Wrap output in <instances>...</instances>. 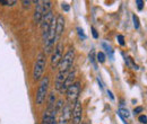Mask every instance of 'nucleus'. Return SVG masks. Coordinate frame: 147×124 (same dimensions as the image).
Listing matches in <instances>:
<instances>
[{
    "label": "nucleus",
    "instance_id": "2",
    "mask_svg": "<svg viewBox=\"0 0 147 124\" xmlns=\"http://www.w3.org/2000/svg\"><path fill=\"white\" fill-rule=\"evenodd\" d=\"M74 60H75V50L74 48H70L61 59V62L59 64V72H69L74 64Z\"/></svg>",
    "mask_w": 147,
    "mask_h": 124
},
{
    "label": "nucleus",
    "instance_id": "4",
    "mask_svg": "<svg viewBox=\"0 0 147 124\" xmlns=\"http://www.w3.org/2000/svg\"><path fill=\"white\" fill-rule=\"evenodd\" d=\"M53 15H52V11H49L48 14H45L42 20H41V28H42V37H43V41L45 43L47 38H48V33H49V28L51 26V23L53 20Z\"/></svg>",
    "mask_w": 147,
    "mask_h": 124
},
{
    "label": "nucleus",
    "instance_id": "33",
    "mask_svg": "<svg viewBox=\"0 0 147 124\" xmlns=\"http://www.w3.org/2000/svg\"><path fill=\"white\" fill-rule=\"evenodd\" d=\"M70 124H74V123H73V122H71V123H70Z\"/></svg>",
    "mask_w": 147,
    "mask_h": 124
},
{
    "label": "nucleus",
    "instance_id": "18",
    "mask_svg": "<svg viewBox=\"0 0 147 124\" xmlns=\"http://www.w3.org/2000/svg\"><path fill=\"white\" fill-rule=\"evenodd\" d=\"M17 1L15 0H0V5H3V6H14Z\"/></svg>",
    "mask_w": 147,
    "mask_h": 124
},
{
    "label": "nucleus",
    "instance_id": "30",
    "mask_svg": "<svg viewBox=\"0 0 147 124\" xmlns=\"http://www.w3.org/2000/svg\"><path fill=\"white\" fill-rule=\"evenodd\" d=\"M108 94H109V95H110L111 99H114V97H113V95H112V92H111L110 90H108Z\"/></svg>",
    "mask_w": 147,
    "mask_h": 124
},
{
    "label": "nucleus",
    "instance_id": "22",
    "mask_svg": "<svg viewBox=\"0 0 147 124\" xmlns=\"http://www.w3.org/2000/svg\"><path fill=\"white\" fill-rule=\"evenodd\" d=\"M138 120H139V122H140V123H143V124L147 123V117L145 116V115H140Z\"/></svg>",
    "mask_w": 147,
    "mask_h": 124
},
{
    "label": "nucleus",
    "instance_id": "17",
    "mask_svg": "<svg viewBox=\"0 0 147 124\" xmlns=\"http://www.w3.org/2000/svg\"><path fill=\"white\" fill-rule=\"evenodd\" d=\"M102 46L105 49V51L108 52V54L110 55V58L112 59V58H113V50H112V48H111V46H109L107 43H103V44H102Z\"/></svg>",
    "mask_w": 147,
    "mask_h": 124
},
{
    "label": "nucleus",
    "instance_id": "15",
    "mask_svg": "<svg viewBox=\"0 0 147 124\" xmlns=\"http://www.w3.org/2000/svg\"><path fill=\"white\" fill-rule=\"evenodd\" d=\"M51 1H42V10H43V16L51 11Z\"/></svg>",
    "mask_w": 147,
    "mask_h": 124
},
{
    "label": "nucleus",
    "instance_id": "16",
    "mask_svg": "<svg viewBox=\"0 0 147 124\" xmlns=\"http://www.w3.org/2000/svg\"><path fill=\"white\" fill-rule=\"evenodd\" d=\"M119 115H120L122 119H129V116H130L129 111L127 108H120V109H119Z\"/></svg>",
    "mask_w": 147,
    "mask_h": 124
},
{
    "label": "nucleus",
    "instance_id": "28",
    "mask_svg": "<svg viewBox=\"0 0 147 124\" xmlns=\"http://www.w3.org/2000/svg\"><path fill=\"white\" fill-rule=\"evenodd\" d=\"M78 34H79V36H80V37H83V38H86V36H85V34L83 33V29L78 28Z\"/></svg>",
    "mask_w": 147,
    "mask_h": 124
},
{
    "label": "nucleus",
    "instance_id": "21",
    "mask_svg": "<svg viewBox=\"0 0 147 124\" xmlns=\"http://www.w3.org/2000/svg\"><path fill=\"white\" fill-rule=\"evenodd\" d=\"M132 20H134V26H135V28L138 29V28H139V19H138V17H137L136 15H132Z\"/></svg>",
    "mask_w": 147,
    "mask_h": 124
},
{
    "label": "nucleus",
    "instance_id": "11",
    "mask_svg": "<svg viewBox=\"0 0 147 124\" xmlns=\"http://www.w3.org/2000/svg\"><path fill=\"white\" fill-rule=\"evenodd\" d=\"M36 3V8L34 11V21L35 24H41V20L43 17V10H42V1H34Z\"/></svg>",
    "mask_w": 147,
    "mask_h": 124
},
{
    "label": "nucleus",
    "instance_id": "23",
    "mask_svg": "<svg viewBox=\"0 0 147 124\" xmlns=\"http://www.w3.org/2000/svg\"><path fill=\"white\" fill-rule=\"evenodd\" d=\"M140 112H143V107H142V106L136 107V108L134 109V114H135V115H136V114H139Z\"/></svg>",
    "mask_w": 147,
    "mask_h": 124
},
{
    "label": "nucleus",
    "instance_id": "7",
    "mask_svg": "<svg viewBox=\"0 0 147 124\" xmlns=\"http://www.w3.org/2000/svg\"><path fill=\"white\" fill-rule=\"evenodd\" d=\"M82 115H83V106L80 104V102L77 99L74 104L73 108V114H71V122L74 124H80L82 121Z\"/></svg>",
    "mask_w": 147,
    "mask_h": 124
},
{
    "label": "nucleus",
    "instance_id": "10",
    "mask_svg": "<svg viewBox=\"0 0 147 124\" xmlns=\"http://www.w3.org/2000/svg\"><path fill=\"white\" fill-rule=\"evenodd\" d=\"M75 77H76V70H75V69H74V70H70V72L68 73L66 80L63 81V84H62V86H61V88H60L59 91H60V92H66L67 89L69 88V87L74 84Z\"/></svg>",
    "mask_w": 147,
    "mask_h": 124
},
{
    "label": "nucleus",
    "instance_id": "31",
    "mask_svg": "<svg viewBox=\"0 0 147 124\" xmlns=\"http://www.w3.org/2000/svg\"><path fill=\"white\" fill-rule=\"evenodd\" d=\"M52 124H58V122H57L55 120H53V122H52Z\"/></svg>",
    "mask_w": 147,
    "mask_h": 124
},
{
    "label": "nucleus",
    "instance_id": "12",
    "mask_svg": "<svg viewBox=\"0 0 147 124\" xmlns=\"http://www.w3.org/2000/svg\"><path fill=\"white\" fill-rule=\"evenodd\" d=\"M53 120H55V114L53 111L47 109L42 116V124H52Z\"/></svg>",
    "mask_w": 147,
    "mask_h": 124
},
{
    "label": "nucleus",
    "instance_id": "24",
    "mask_svg": "<svg viewBox=\"0 0 147 124\" xmlns=\"http://www.w3.org/2000/svg\"><path fill=\"white\" fill-rule=\"evenodd\" d=\"M61 8H62L65 11H69V9H70V7H69L68 3H62V5H61Z\"/></svg>",
    "mask_w": 147,
    "mask_h": 124
},
{
    "label": "nucleus",
    "instance_id": "1",
    "mask_svg": "<svg viewBox=\"0 0 147 124\" xmlns=\"http://www.w3.org/2000/svg\"><path fill=\"white\" fill-rule=\"evenodd\" d=\"M49 85H50V78L48 76L43 77L40 81L38 88L36 91V97H35V102L37 105H42L45 101L47 94H48V89H49Z\"/></svg>",
    "mask_w": 147,
    "mask_h": 124
},
{
    "label": "nucleus",
    "instance_id": "8",
    "mask_svg": "<svg viewBox=\"0 0 147 124\" xmlns=\"http://www.w3.org/2000/svg\"><path fill=\"white\" fill-rule=\"evenodd\" d=\"M71 114H73V109L70 104H66L62 107L61 113H60V117H59V123L60 124H67L71 120Z\"/></svg>",
    "mask_w": 147,
    "mask_h": 124
},
{
    "label": "nucleus",
    "instance_id": "5",
    "mask_svg": "<svg viewBox=\"0 0 147 124\" xmlns=\"http://www.w3.org/2000/svg\"><path fill=\"white\" fill-rule=\"evenodd\" d=\"M62 59V43H59L55 49V52L51 56V68L55 70V68L59 67Z\"/></svg>",
    "mask_w": 147,
    "mask_h": 124
},
{
    "label": "nucleus",
    "instance_id": "6",
    "mask_svg": "<svg viewBox=\"0 0 147 124\" xmlns=\"http://www.w3.org/2000/svg\"><path fill=\"white\" fill-rule=\"evenodd\" d=\"M79 91H80V84H79L78 81L74 82L73 85L67 89L66 94H67V98H68V101H69L70 103H73V102L75 103V102L77 101L78 95H79Z\"/></svg>",
    "mask_w": 147,
    "mask_h": 124
},
{
    "label": "nucleus",
    "instance_id": "20",
    "mask_svg": "<svg viewBox=\"0 0 147 124\" xmlns=\"http://www.w3.org/2000/svg\"><path fill=\"white\" fill-rule=\"evenodd\" d=\"M94 54H95V52H94V50H92V51H91V53H90V61L93 63L94 68H95V69H97V68H96V63H95V56H94Z\"/></svg>",
    "mask_w": 147,
    "mask_h": 124
},
{
    "label": "nucleus",
    "instance_id": "26",
    "mask_svg": "<svg viewBox=\"0 0 147 124\" xmlns=\"http://www.w3.org/2000/svg\"><path fill=\"white\" fill-rule=\"evenodd\" d=\"M31 3H32L31 1H26V0H24V1H23V6H24V8H28Z\"/></svg>",
    "mask_w": 147,
    "mask_h": 124
},
{
    "label": "nucleus",
    "instance_id": "29",
    "mask_svg": "<svg viewBox=\"0 0 147 124\" xmlns=\"http://www.w3.org/2000/svg\"><path fill=\"white\" fill-rule=\"evenodd\" d=\"M92 33H93V36H94L95 38H97V37H98V35H97V32H96V29H95L94 27H92Z\"/></svg>",
    "mask_w": 147,
    "mask_h": 124
},
{
    "label": "nucleus",
    "instance_id": "14",
    "mask_svg": "<svg viewBox=\"0 0 147 124\" xmlns=\"http://www.w3.org/2000/svg\"><path fill=\"white\" fill-rule=\"evenodd\" d=\"M55 92H51L50 96H49V99H48V107H47V109H49V111H53V112H55Z\"/></svg>",
    "mask_w": 147,
    "mask_h": 124
},
{
    "label": "nucleus",
    "instance_id": "9",
    "mask_svg": "<svg viewBox=\"0 0 147 124\" xmlns=\"http://www.w3.org/2000/svg\"><path fill=\"white\" fill-rule=\"evenodd\" d=\"M63 29H65V18L63 16L59 15L55 18V42L60 40L63 33Z\"/></svg>",
    "mask_w": 147,
    "mask_h": 124
},
{
    "label": "nucleus",
    "instance_id": "19",
    "mask_svg": "<svg viewBox=\"0 0 147 124\" xmlns=\"http://www.w3.org/2000/svg\"><path fill=\"white\" fill-rule=\"evenodd\" d=\"M97 61L100 63H104L105 62V54L103 53V52H98L97 53Z\"/></svg>",
    "mask_w": 147,
    "mask_h": 124
},
{
    "label": "nucleus",
    "instance_id": "27",
    "mask_svg": "<svg viewBox=\"0 0 147 124\" xmlns=\"http://www.w3.org/2000/svg\"><path fill=\"white\" fill-rule=\"evenodd\" d=\"M118 40H119V43H120L121 45H125V42H123V36L118 35Z\"/></svg>",
    "mask_w": 147,
    "mask_h": 124
},
{
    "label": "nucleus",
    "instance_id": "3",
    "mask_svg": "<svg viewBox=\"0 0 147 124\" xmlns=\"http://www.w3.org/2000/svg\"><path fill=\"white\" fill-rule=\"evenodd\" d=\"M47 66V56L45 53H40L37 55L35 64H34V69H33V79L36 81L38 79H41V77L43 76V72Z\"/></svg>",
    "mask_w": 147,
    "mask_h": 124
},
{
    "label": "nucleus",
    "instance_id": "32",
    "mask_svg": "<svg viewBox=\"0 0 147 124\" xmlns=\"http://www.w3.org/2000/svg\"><path fill=\"white\" fill-rule=\"evenodd\" d=\"M82 124H87V123H85V122H84V123H82Z\"/></svg>",
    "mask_w": 147,
    "mask_h": 124
},
{
    "label": "nucleus",
    "instance_id": "25",
    "mask_svg": "<svg viewBox=\"0 0 147 124\" xmlns=\"http://www.w3.org/2000/svg\"><path fill=\"white\" fill-rule=\"evenodd\" d=\"M136 3L138 5V9H139V10H142V9H143V5H144V1H142V0H137V1H136Z\"/></svg>",
    "mask_w": 147,
    "mask_h": 124
},
{
    "label": "nucleus",
    "instance_id": "13",
    "mask_svg": "<svg viewBox=\"0 0 147 124\" xmlns=\"http://www.w3.org/2000/svg\"><path fill=\"white\" fill-rule=\"evenodd\" d=\"M69 72H59L57 74V79H55V89L57 90H60L62 84H63V81L66 80V78H67V76H68Z\"/></svg>",
    "mask_w": 147,
    "mask_h": 124
}]
</instances>
